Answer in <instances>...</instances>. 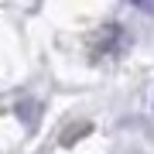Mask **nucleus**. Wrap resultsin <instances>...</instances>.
Returning <instances> with one entry per match:
<instances>
[{"instance_id": "1", "label": "nucleus", "mask_w": 154, "mask_h": 154, "mask_svg": "<svg viewBox=\"0 0 154 154\" xmlns=\"http://www.w3.org/2000/svg\"><path fill=\"white\" fill-rule=\"evenodd\" d=\"M137 11H144V14H154V0H130Z\"/></svg>"}]
</instances>
